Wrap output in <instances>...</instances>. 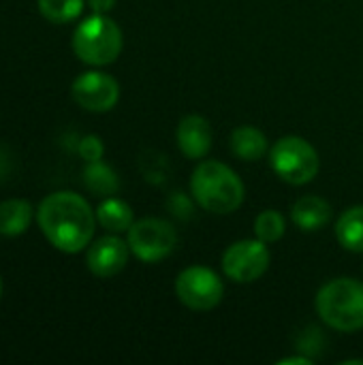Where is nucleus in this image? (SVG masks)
<instances>
[{"instance_id":"f257e3e1","label":"nucleus","mask_w":363,"mask_h":365,"mask_svg":"<svg viewBox=\"0 0 363 365\" xmlns=\"http://www.w3.org/2000/svg\"><path fill=\"white\" fill-rule=\"evenodd\" d=\"M36 220L53 248L66 255H75L90 244L96 216L83 197L71 190H62L41 201Z\"/></svg>"},{"instance_id":"f03ea898","label":"nucleus","mask_w":363,"mask_h":365,"mask_svg":"<svg viewBox=\"0 0 363 365\" xmlns=\"http://www.w3.org/2000/svg\"><path fill=\"white\" fill-rule=\"evenodd\" d=\"M190 192L195 201L212 214H231L244 201V184L237 173L218 163H201L190 178Z\"/></svg>"},{"instance_id":"7ed1b4c3","label":"nucleus","mask_w":363,"mask_h":365,"mask_svg":"<svg viewBox=\"0 0 363 365\" xmlns=\"http://www.w3.org/2000/svg\"><path fill=\"white\" fill-rule=\"evenodd\" d=\"M317 312L321 321L344 334L363 329V282L355 278H336L317 293Z\"/></svg>"},{"instance_id":"20e7f679","label":"nucleus","mask_w":363,"mask_h":365,"mask_svg":"<svg viewBox=\"0 0 363 365\" xmlns=\"http://www.w3.org/2000/svg\"><path fill=\"white\" fill-rule=\"evenodd\" d=\"M122 30L105 13L86 17L73 32L75 56L92 66H105L116 62L122 51Z\"/></svg>"},{"instance_id":"39448f33","label":"nucleus","mask_w":363,"mask_h":365,"mask_svg":"<svg viewBox=\"0 0 363 365\" xmlns=\"http://www.w3.org/2000/svg\"><path fill=\"white\" fill-rule=\"evenodd\" d=\"M270 165L287 184L304 186L319 173V154L306 139L289 135L278 139L270 150Z\"/></svg>"},{"instance_id":"423d86ee","label":"nucleus","mask_w":363,"mask_h":365,"mask_svg":"<svg viewBox=\"0 0 363 365\" xmlns=\"http://www.w3.org/2000/svg\"><path fill=\"white\" fill-rule=\"evenodd\" d=\"M128 248L143 263H158L169 257L178 244V233L163 218H141L128 229Z\"/></svg>"},{"instance_id":"0eeeda50","label":"nucleus","mask_w":363,"mask_h":365,"mask_svg":"<svg viewBox=\"0 0 363 365\" xmlns=\"http://www.w3.org/2000/svg\"><path fill=\"white\" fill-rule=\"evenodd\" d=\"M175 295L188 310L208 312V310H214L223 302L225 284L212 269L193 265L178 276Z\"/></svg>"},{"instance_id":"6e6552de","label":"nucleus","mask_w":363,"mask_h":365,"mask_svg":"<svg viewBox=\"0 0 363 365\" xmlns=\"http://www.w3.org/2000/svg\"><path fill=\"white\" fill-rule=\"evenodd\" d=\"M272 255L267 244L257 240H242L231 244L223 255V269L225 276L233 282L248 284L259 280L270 267Z\"/></svg>"},{"instance_id":"1a4fd4ad","label":"nucleus","mask_w":363,"mask_h":365,"mask_svg":"<svg viewBox=\"0 0 363 365\" xmlns=\"http://www.w3.org/2000/svg\"><path fill=\"white\" fill-rule=\"evenodd\" d=\"M71 94L73 101L94 113H103L116 107L118 98H120V86L118 81L101 71H88L81 73L73 86H71Z\"/></svg>"},{"instance_id":"9d476101","label":"nucleus","mask_w":363,"mask_h":365,"mask_svg":"<svg viewBox=\"0 0 363 365\" xmlns=\"http://www.w3.org/2000/svg\"><path fill=\"white\" fill-rule=\"evenodd\" d=\"M128 242L120 240L118 235H105L98 237L86 255V263L88 269L98 276V278H111L116 274H120L126 267L128 261Z\"/></svg>"},{"instance_id":"9b49d317","label":"nucleus","mask_w":363,"mask_h":365,"mask_svg":"<svg viewBox=\"0 0 363 365\" xmlns=\"http://www.w3.org/2000/svg\"><path fill=\"white\" fill-rule=\"evenodd\" d=\"M178 145L186 158H203L212 148L210 122L201 115H186L178 124Z\"/></svg>"},{"instance_id":"f8f14e48","label":"nucleus","mask_w":363,"mask_h":365,"mask_svg":"<svg viewBox=\"0 0 363 365\" xmlns=\"http://www.w3.org/2000/svg\"><path fill=\"white\" fill-rule=\"evenodd\" d=\"M291 218L302 231H321L332 218V205L315 195L297 199L291 207Z\"/></svg>"},{"instance_id":"ddd939ff","label":"nucleus","mask_w":363,"mask_h":365,"mask_svg":"<svg viewBox=\"0 0 363 365\" xmlns=\"http://www.w3.org/2000/svg\"><path fill=\"white\" fill-rule=\"evenodd\" d=\"M32 218V207L24 199H9L0 203V235L15 237L21 235Z\"/></svg>"},{"instance_id":"4468645a","label":"nucleus","mask_w":363,"mask_h":365,"mask_svg":"<svg viewBox=\"0 0 363 365\" xmlns=\"http://www.w3.org/2000/svg\"><path fill=\"white\" fill-rule=\"evenodd\" d=\"M231 150L242 160H259L267 152V139L255 126H237L231 133Z\"/></svg>"},{"instance_id":"2eb2a0df","label":"nucleus","mask_w":363,"mask_h":365,"mask_svg":"<svg viewBox=\"0 0 363 365\" xmlns=\"http://www.w3.org/2000/svg\"><path fill=\"white\" fill-rule=\"evenodd\" d=\"M336 237L342 248L363 252V205L347 210L336 222Z\"/></svg>"},{"instance_id":"dca6fc26","label":"nucleus","mask_w":363,"mask_h":365,"mask_svg":"<svg viewBox=\"0 0 363 365\" xmlns=\"http://www.w3.org/2000/svg\"><path fill=\"white\" fill-rule=\"evenodd\" d=\"M96 220L101 222V227H105L107 231L111 233H122V231H128L131 225L135 222L133 220V210L126 201L122 199H105L98 210H96Z\"/></svg>"},{"instance_id":"f3484780","label":"nucleus","mask_w":363,"mask_h":365,"mask_svg":"<svg viewBox=\"0 0 363 365\" xmlns=\"http://www.w3.org/2000/svg\"><path fill=\"white\" fill-rule=\"evenodd\" d=\"M83 182H86L88 190L98 197H109L120 188L116 171L101 160L88 163V167L83 169Z\"/></svg>"},{"instance_id":"a211bd4d","label":"nucleus","mask_w":363,"mask_h":365,"mask_svg":"<svg viewBox=\"0 0 363 365\" xmlns=\"http://www.w3.org/2000/svg\"><path fill=\"white\" fill-rule=\"evenodd\" d=\"M39 11L51 24H66L81 15L83 0H36Z\"/></svg>"},{"instance_id":"6ab92c4d","label":"nucleus","mask_w":363,"mask_h":365,"mask_svg":"<svg viewBox=\"0 0 363 365\" xmlns=\"http://www.w3.org/2000/svg\"><path fill=\"white\" fill-rule=\"evenodd\" d=\"M285 229H287V222L282 214L276 210H265L255 218V235L265 244L278 242L285 235Z\"/></svg>"},{"instance_id":"aec40b11","label":"nucleus","mask_w":363,"mask_h":365,"mask_svg":"<svg viewBox=\"0 0 363 365\" xmlns=\"http://www.w3.org/2000/svg\"><path fill=\"white\" fill-rule=\"evenodd\" d=\"M105 148H103V141L96 137V135H88L79 141V156L86 160V163H94V160H101Z\"/></svg>"},{"instance_id":"412c9836","label":"nucleus","mask_w":363,"mask_h":365,"mask_svg":"<svg viewBox=\"0 0 363 365\" xmlns=\"http://www.w3.org/2000/svg\"><path fill=\"white\" fill-rule=\"evenodd\" d=\"M88 4L94 13H109L113 9L116 0H88Z\"/></svg>"},{"instance_id":"4be33fe9","label":"nucleus","mask_w":363,"mask_h":365,"mask_svg":"<svg viewBox=\"0 0 363 365\" xmlns=\"http://www.w3.org/2000/svg\"><path fill=\"white\" fill-rule=\"evenodd\" d=\"M291 364L312 365V359H310V357H287V359H280V365H291Z\"/></svg>"},{"instance_id":"5701e85b","label":"nucleus","mask_w":363,"mask_h":365,"mask_svg":"<svg viewBox=\"0 0 363 365\" xmlns=\"http://www.w3.org/2000/svg\"><path fill=\"white\" fill-rule=\"evenodd\" d=\"M0 297H2V280H0Z\"/></svg>"}]
</instances>
